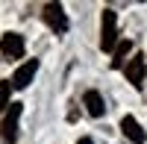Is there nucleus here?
Listing matches in <instances>:
<instances>
[{
  "label": "nucleus",
  "mask_w": 147,
  "mask_h": 144,
  "mask_svg": "<svg viewBox=\"0 0 147 144\" xmlns=\"http://www.w3.org/2000/svg\"><path fill=\"white\" fill-rule=\"evenodd\" d=\"M121 41H118V15L112 9H103V18H100V47L103 50H115Z\"/></svg>",
  "instance_id": "nucleus-1"
},
{
  "label": "nucleus",
  "mask_w": 147,
  "mask_h": 144,
  "mask_svg": "<svg viewBox=\"0 0 147 144\" xmlns=\"http://www.w3.org/2000/svg\"><path fill=\"white\" fill-rule=\"evenodd\" d=\"M24 50H27V44H24L21 32H6L0 38V53L6 59H24Z\"/></svg>",
  "instance_id": "nucleus-2"
},
{
  "label": "nucleus",
  "mask_w": 147,
  "mask_h": 144,
  "mask_svg": "<svg viewBox=\"0 0 147 144\" xmlns=\"http://www.w3.org/2000/svg\"><path fill=\"white\" fill-rule=\"evenodd\" d=\"M144 71H147V62H144V56L141 53H136L127 62V68H124V74H127V82L132 88H141L144 85Z\"/></svg>",
  "instance_id": "nucleus-3"
},
{
  "label": "nucleus",
  "mask_w": 147,
  "mask_h": 144,
  "mask_svg": "<svg viewBox=\"0 0 147 144\" xmlns=\"http://www.w3.org/2000/svg\"><path fill=\"white\" fill-rule=\"evenodd\" d=\"M18 121H21V103H12L9 112L3 115V124H0V133H3V138L9 144L18 138Z\"/></svg>",
  "instance_id": "nucleus-4"
},
{
  "label": "nucleus",
  "mask_w": 147,
  "mask_h": 144,
  "mask_svg": "<svg viewBox=\"0 0 147 144\" xmlns=\"http://www.w3.org/2000/svg\"><path fill=\"white\" fill-rule=\"evenodd\" d=\"M44 21L47 27L56 30V32H68V18H65V9L59 3H47L44 6Z\"/></svg>",
  "instance_id": "nucleus-5"
},
{
  "label": "nucleus",
  "mask_w": 147,
  "mask_h": 144,
  "mask_svg": "<svg viewBox=\"0 0 147 144\" xmlns=\"http://www.w3.org/2000/svg\"><path fill=\"white\" fill-rule=\"evenodd\" d=\"M121 133H124L132 144H144V141H147V133L141 129V124H138L132 115H124V118H121Z\"/></svg>",
  "instance_id": "nucleus-6"
},
{
  "label": "nucleus",
  "mask_w": 147,
  "mask_h": 144,
  "mask_svg": "<svg viewBox=\"0 0 147 144\" xmlns=\"http://www.w3.org/2000/svg\"><path fill=\"white\" fill-rule=\"evenodd\" d=\"M35 71H38V59H30V62H24L18 71H15V77H12V85L15 88H27L32 77H35Z\"/></svg>",
  "instance_id": "nucleus-7"
},
{
  "label": "nucleus",
  "mask_w": 147,
  "mask_h": 144,
  "mask_svg": "<svg viewBox=\"0 0 147 144\" xmlns=\"http://www.w3.org/2000/svg\"><path fill=\"white\" fill-rule=\"evenodd\" d=\"M82 103H85V109H88V115H91V118H100V115L106 112V106H103V97H100L97 91H85Z\"/></svg>",
  "instance_id": "nucleus-8"
},
{
  "label": "nucleus",
  "mask_w": 147,
  "mask_h": 144,
  "mask_svg": "<svg viewBox=\"0 0 147 144\" xmlns=\"http://www.w3.org/2000/svg\"><path fill=\"white\" fill-rule=\"evenodd\" d=\"M132 50V41H121L118 47H115V59H112V68H121V65H124V59H127V53Z\"/></svg>",
  "instance_id": "nucleus-9"
},
{
  "label": "nucleus",
  "mask_w": 147,
  "mask_h": 144,
  "mask_svg": "<svg viewBox=\"0 0 147 144\" xmlns=\"http://www.w3.org/2000/svg\"><path fill=\"white\" fill-rule=\"evenodd\" d=\"M12 88H15V85H12V82L6 79V82H0V112H9V97H12Z\"/></svg>",
  "instance_id": "nucleus-10"
},
{
  "label": "nucleus",
  "mask_w": 147,
  "mask_h": 144,
  "mask_svg": "<svg viewBox=\"0 0 147 144\" xmlns=\"http://www.w3.org/2000/svg\"><path fill=\"white\" fill-rule=\"evenodd\" d=\"M77 144H94V141H91V138H80Z\"/></svg>",
  "instance_id": "nucleus-11"
}]
</instances>
